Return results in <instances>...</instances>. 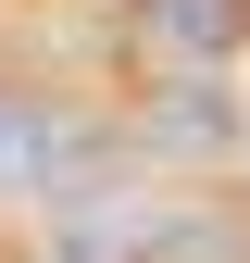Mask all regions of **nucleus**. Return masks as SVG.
<instances>
[{
    "label": "nucleus",
    "instance_id": "f257e3e1",
    "mask_svg": "<svg viewBox=\"0 0 250 263\" xmlns=\"http://www.w3.org/2000/svg\"><path fill=\"white\" fill-rule=\"evenodd\" d=\"M50 263H238V238L200 226L187 201H100L50 238Z\"/></svg>",
    "mask_w": 250,
    "mask_h": 263
},
{
    "label": "nucleus",
    "instance_id": "f03ea898",
    "mask_svg": "<svg viewBox=\"0 0 250 263\" xmlns=\"http://www.w3.org/2000/svg\"><path fill=\"white\" fill-rule=\"evenodd\" d=\"M88 163H100V138H88L75 113L25 101V88H0V188H75Z\"/></svg>",
    "mask_w": 250,
    "mask_h": 263
},
{
    "label": "nucleus",
    "instance_id": "7ed1b4c3",
    "mask_svg": "<svg viewBox=\"0 0 250 263\" xmlns=\"http://www.w3.org/2000/svg\"><path fill=\"white\" fill-rule=\"evenodd\" d=\"M138 63H163V76H200V63H225L250 38V0H138Z\"/></svg>",
    "mask_w": 250,
    "mask_h": 263
}]
</instances>
